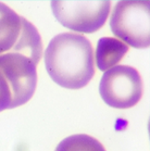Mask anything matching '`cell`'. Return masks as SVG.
<instances>
[{
  "mask_svg": "<svg viewBox=\"0 0 150 151\" xmlns=\"http://www.w3.org/2000/svg\"><path fill=\"white\" fill-rule=\"evenodd\" d=\"M51 9L64 27L77 33H95L106 24L111 2L58 0L51 2Z\"/></svg>",
  "mask_w": 150,
  "mask_h": 151,
  "instance_id": "obj_4",
  "label": "cell"
},
{
  "mask_svg": "<svg viewBox=\"0 0 150 151\" xmlns=\"http://www.w3.org/2000/svg\"><path fill=\"white\" fill-rule=\"evenodd\" d=\"M56 151H107L96 138L86 134L72 135L57 146Z\"/></svg>",
  "mask_w": 150,
  "mask_h": 151,
  "instance_id": "obj_8",
  "label": "cell"
},
{
  "mask_svg": "<svg viewBox=\"0 0 150 151\" xmlns=\"http://www.w3.org/2000/svg\"><path fill=\"white\" fill-rule=\"evenodd\" d=\"M99 93L108 106L130 109L141 100L144 82L140 73L130 65H116L101 77Z\"/></svg>",
  "mask_w": 150,
  "mask_h": 151,
  "instance_id": "obj_3",
  "label": "cell"
},
{
  "mask_svg": "<svg viewBox=\"0 0 150 151\" xmlns=\"http://www.w3.org/2000/svg\"><path fill=\"white\" fill-rule=\"evenodd\" d=\"M128 46L114 37L100 38L96 48V64L100 71H108L118 65L128 52Z\"/></svg>",
  "mask_w": 150,
  "mask_h": 151,
  "instance_id": "obj_7",
  "label": "cell"
},
{
  "mask_svg": "<svg viewBox=\"0 0 150 151\" xmlns=\"http://www.w3.org/2000/svg\"><path fill=\"white\" fill-rule=\"evenodd\" d=\"M22 17L13 9L0 2V55L10 51L22 31Z\"/></svg>",
  "mask_w": 150,
  "mask_h": 151,
  "instance_id": "obj_6",
  "label": "cell"
},
{
  "mask_svg": "<svg viewBox=\"0 0 150 151\" xmlns=\"http://www.w3.org/2000/svg\"><path fill=\"white\" fill-rule=\"evenodd\" d=\"M45 65L56 84L68 89L83 88L96 71L92 42L79 33L58 34L45 50Z\"/></svg>",
  "mask_w": 150,
  "mask_h": 151,
  "instance_id": "obj_1",
  "label": "cell"
},
{
  "mask_svg": "<svg viewBox=\"0 0 150 151\" xmlns=\"http://www.w3.org/2000/svg\"><path fill=\"white\" fill-rule=\"evenodd\" d=\"M0 72L10 88V109L31 100L37 86V64L30 57L12 51L0 55Z\"/></svg>",
  "mask_w": 150,
  "mask_h": 151,
  "instance_id": "obj_5",
  "label": "cell"
},
{
  "mask_svg": "<svg viewBox=\"0 0 150 151\" xmlns=\"http://www.w3.org/2000/svg\"><path fill=\"white\" fill-rule=\"evenodd\" d=\"M150 1L123 0L113 9L110 26L118 39L134 48L150 46Z\"/></svg>",
  "mask_w": 150,
  "mask_h": 151,
  "instance_id": "obj_2",
  "label": "cell"
},
{
  "mask_svg": "<svg viewBox=\"0 0 150 151\" xmlns=\"http://www.w3.org/2000/svg\"><path fill=\"white\" fill-rule=\"evenodd\" d=\"M11 106V93L7 81L0 72V112L10 109Z\"/></svg>",
  "mask_w": 150,
  "mask_h": 151,
  "instance_id": "obj_9",
  "label": "cell"
}]
</instances>
